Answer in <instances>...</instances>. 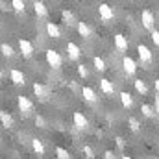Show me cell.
Instances as JSON below:
<instances>
[{"label":"cell","mask_w":159,"mask_h":159,"mask_svg":"<svg viewBox=\"0 0 159 159\" xmlns=\"http://www.w3.org/2000/svg\"><path fill=\"white\" fill-rule=\"evenodd\" d=\"M44 57H46V63H48L52 69H61V65H63V57L59 56V52L48 48V50L44 52Z\"/></svg>","instance_id":"1"},{"label":"cell","mask_w":159,"mask_h":159,"mask_svg":"<svg viewBox=\"0 0 159 159\" xmlns=\"http://www.w3.org/2000/svg\"><path fill=\"white\" fill-rule=\"evenodd\" d=\"M17 106H19V109L22 111V115H30V113H32V109H34L32 100H30L28 96H24V94H20V96L17 98Z\"/></svg>","instance_id":"2"},{"label":"cell","mask_w":159,"mask_h":159,"mask_svg":"<svg viewBox=\"0 0 159 159\" xmlns=\"http://www.w3.org/2000/svg\"><path fill=\"white\" fill-rule=\"evenodd\" d=\"M122 67H124V72H126L128 76H133V74L137 72V63H135V59L129 57V56H124V59H122Z\"/></svg>","instance_id":"3"},{"label":"cell","mask_w":159,"mask_h":159,"mask_svg":"<svg viewBox=\"0 0 159 159\" xmlns=\"http://www.w3.org/2000/svg\"><path fill=\"white\" fill-rule=\"evenodd\" d=\"M98 15H100L102 20H113L115 11H113L111 6H107V4H100V6H98Z\"/></svg>","instance_id":"4"},{"label":"cell","mask_w":159,"mask_h":159,"mask_svg":"<svg viewBox=\"0 0 159 159\" xmlns=\"http://www.w3.org/2000/svg\"><path fill=\"white\" fill-rule=\"evenodd\" d=\"M141 20H143V26H144L146 30L154 32V22H156V19H154V13H152L150 9H144V11H143Z\"/></svg>","instance_id":"5"},{"label":"cell","mask_w":159,"mask_h":159,"mask_svg":"<svg viewBox=\"0 0 159 159\" xmlns=\"http://www.w3.org/2000/svg\"><path fill=\"white\" fill-rule=\"evenodd\" d=\"M137 52H139V57H141L143 63H152L154 56H152V52H150V48L146 44H139L137 46Z\"/></svg>","instance_id":"6"},{"label":"cell","mask_w":159,"mask_h":159,"mask_svg":"<svg viewBox=\"0 0 159 159\" xmlns=\"http://www.w3.org/2000/svg\"><path fill=\"white\" fill-rule=\"evenodd\" d=\"M19 48H20V54H22L24 57H32V54H34V44L28 39H19Z\"/></svg>","instance_id":"7"},{"label":"cell","mask_w":159,"mask_h":159,"mask_svg":"<svg viewBox=\"0 0 159 159\" xmlns=\"http://www.w3.org/2000/svg\"><path fill=\"white\" fill-rule=\"evenodd\" d=\"M9 78H11V81H13L15 85H24V83H26L24 72H20L19 69H11V70H9Z\"/></svg>","instance_id":"8"},{"label":"cell","mask_w":159,"mask_h":159,"mask_svg":"<svg viewBox=\"0 0 159 159\" xmlns=\"http://www.w3.org/2000/svg\"><path fill=\"white\" fill-rule=\"evenodd\" d=\"M72 120H74V126H76L78 129H85V128L89 126V122H87V119H85V115H83V113H80V111H74Z\"/></svg>","instance_id":"9"},{"label":"cell","mask_w":159,"mask_h":159,"mask_svg":"<svg viewBox=\"0 0 159 159\" xmlns=\"http://www.w3.org/2000/svg\"><path fill=\"white\" fill-rule=\"evenodd\" d=\"M67 54H69V59H80V56H81V48H80L76 43H69L67 44Z\"/></svg>","instance_id":"10"},{"label":"cell","mask_w":159,"mask_h":159,"mask_svg":"<svg viewBox=\"0 0 159 159\" xmlns=\"http://www.w3.org/2000/svg\"><path fill=\"white\" fill-rule=\"evenodd\" d=\"M46 34H48V37H52V39H59V37H61V30H59V26L54 24V22H46Z\"/></svg>","instance_id":"11"},{"label":"cell","mask_w":159,"mask_h":159,"mask_svg":"<svg viewBox=\"0 0 159 159\" xmlns=\"http://www.w3.org/2000/svg\"><path fill=\"white\" fill-rule=\"evenodd\" d=\"M81 96L87 102H96L98 100V96H96V93H94L93 87H81Z\"/></svg>","instance_id":"12"},{"label":"cell","mask_w":159,"mask_h":159,"mask_svg":"<svg viewBox=\"0 0 159 159\" xmlns=\"http://www.w3.org/2000/svg\"><path fill=\"white\" fill-rule=\"evenodd\" d=\"M113 41H115V48H117V50H120V52L128 50V39H126L122 34H117V35L113 37Z\"/></svg>","instance_id":"13"},{"label":"cell","mask_w":159,"mask_h":159,"mask_svg":"<svg viewBox=\"0 0 159 159\" xmlns=\"http://www.w3.org/2000/svg\"><path fill=\"white\" fill-rule=\"evenodd\" d=\"M34 93H35V96H39V98H43V100H46L48 98V89L43 85V83H34Z\"/></svg>","instance_id":"14"},{"label":"cell","mask_w":159,"mask_h":159,"mask_svg":"<svg viewBox=\"0 0 159 159\" xmlns=\"http://www.w3.org/2000/svg\"><path fill=\"white\" fill-rule=\"evenodd\" d=\"M100 89H102V93H106V94H113V93H115V85L106 78L100 80Z\"/></svg>","instance_id":"15"},{"label":"cell","mask_w":159,"mask_h":159,"mask_svg":"<svg viewBox=\"0 0 159 159\" xmlns=\"http://www.w3.org/2000/svg\"><path fill=\"white\" fill-rule=\"evenodd\" d=\"M133 85H135V91H137L139 94H143V96L148 94V85H146V81H143V80H135Z\"/></svg>","instance_id":"16"},{"label":"cell","mask_w":159,"mask_h":159,"mask_svg":"<svg viewBox=\"0 0 159 159\" xmlns=\"http://www.w3.org/2000/svg\"><path fill=\"white\" fill-rule=\"evenodd\" d=\"M119 96H120V102H122V106H124L126 109H131V106H133V98H131V94L124 91V93H120Z\"/></svg>","instance_id":"17"},{"label":"cell","mask_w":159,"mask_h":159,"mask_svg":"<svg viewBox=\"0 0 159 159\" xmlns=\"http://www.w3.org/2000/svg\"><path fill=\"white\" fill-rule=\"evenodd\" d=\"M0 122H2L4 128H11L13 126V117L7 111H0Z\"/></svg>","instance_id":"18"},{"label":"cell","mask_w":159,"mask_h":159,"mask_svg":"<svg viewBox=\"0 0 159 159\" xmlns=\"http://www.w3.org/2000/svg\"><path fill=\"white\" fill-rule=\"evenodd\" d=\"M93 65H94V69H96L98 72H104V70L107 69V67H106V61H104L100 56H94V57H93Z\"/></svg>","instance_id":"19"},{"label":"cell","mask_w":159,"mask_h":159,"mask_svg":"<svg viewBox=\"0 0 159 159\" xmlns=\"http://www.w3.org/2000/svg\"><path fill=\"white\" fill-rule=\"evenodd\" d=\"M76 28H78V34L81 37H89V35H91V28H89L87 22H78Z\"/></svg>","instance_id":"20"},{"label":"cell","mask_w":159,"mask_h":159,"mask_svg":"<svg viewBox=\"0 0 159 159\" xmlns=\"http://www.w3.org/2000/svg\"><path fill=\"white\" fill-rule=\"evenodd\" d=\"M34 9H35V13H37L39 17H46V13H48L44 2H34Z\"/></svg>","instance_id":"21"},{"label":"cell","mask_w":159,"mask_h":159,"mask_svg":"<svg viewBox=\"0 0 159 159\" xmlns=\"http://www.w3.org/2000/svg\"><path fill=\"white\" fill-rule=\"evenodd\" d=\"M32 148H34V152L39 154V156L44 154V144H43V141H39V139H32Z\"/></svg>","instance_id":"22"},{"label":"cell","mask_w":159,"mask_h":159,"mask_svg":"<svg viewBox=\"0 0 159 159\" xmlns=\"http://www.w3.org/2000/svg\"><path fill=\"white\" fill-rule=\"evenodd\" d=\"M0 52H2L6 57H11V56L15 54V52H13V46L7 44V43H2V44H0Z\"/></svg>","instance_id":"23"},{"label":"cell","mask_w":159,"mask_h":159,"mask_svg":"<svg viewBox=\"0 0 159 159\" xmlns=\"http://www.w3.org/2000/svg\"><path fill=\"white\" fill-rule=\"evenodd\" d=\"M141 111H143V115H144V117H148V119H152V117L156 115L154 107H152V106H148V104H143V106H141Z\"/></svg>","instance_id":"24"},{"label":"cell","mask_w":159,"mask_h":159,"mask_svg":"<svg viewBox=\"0 0 159 159\" xmlns=\"http://www.w3.org/2000/svg\"><path fill=\"white\" fill-rule=\"evenodd\" d=\"M61 17H63V20H65L67 24H72V22H74V15H72L70 11H67V9L61 11Z\"/></svg>","instance_id":"25"},{"label":"cell","mask_w":159,"mask_h":159,"mask_svg":"<svg viewBox=\"0 0 159 159\" xmlns=\"http://www.w3.org/2000/svg\"><path fill=\"white\" fill-rule=\"evenodd\" d=\"M56 154H57V159H70L69 152H67L65 148H61V146H57V148H56Z\"/></svg>","instance_id":"26"},{"label":"cell","mask_w":159,"mask_h":159,"mask_svg":"<svg viewBox=\"0 0 159 159\" xmlns=\"http://www.w3.org/2000/svg\"><path fill=\"white\" fill-rule=\"evenodd\" d=\"M11 7L20 13V11H24V2H22V0H13V2H11Z\"/></svg>","instance_id":"27"},{"label":"cell","mask_w":159,"mask_h":159,"mask_svg":"<svg viewBox=\"0 0 159 159\" xmlns=\"http://www.w3.org/2000/svg\"><path fill=\"white\" fill-rule=\"evenodd\" d=\"M128 124H129V128H131V131H139V128H141V124H139V120L137 119H131L128 120Z\"/></svg>","instance_id":"28"},{"label":"cell","mask_w":159,"mask_h":159,"mask_svg":"<svg viewBox=\"0 0 159 159\" xmlns=\"http://www.w3.org/2000/svg\"><path fill=\"white\" fill-rule=\"evenodd\" d=\"M83 154H85L87 159H94V152H93V148L89 144H83Z\"/></svg>","instance_id":"29"},{"label":"cell","mask_w":159,"mask_h":159,"mask_svg":"<svg viewBox=\"0 0 159 159\" xmlns=\"http://www.w3.org/2000/svg\"><path fill=\"white\" fill-rule=\"evenodd\" d=\"M78 74L81 78H87V76H89V70H87L85 65H78Z\"/></svg>","instance_id":"30"},{"label":"cell","mask_w":159,"mask_h":159,"mask_svg":"<svg viewBox=\"0 0 159 159\" xmlns=\"http://www.w3.org/2000/svg\"><path fill=\"white\" fill-rule=\"evenodd\" d=\"M152 41H154V44H156V46H159V32H157V30H154V32H152Z\"/></svg>","instance_id":"31"},{"label":"cell","mask_w":159,"mask_h":159,"mask_svg":"<svg viewBox=\"0 0 159 159\" xmlns=\"http://www.w3.org/2000/svg\"><path fill=\"white\" fill-rule=\"evenodd\" d=\"M35 124H37L39 128H44V119H43V117H35Z\"/></svg>","instance_id":"32"},{"label":"cell","mask_w":159,"mask_h":159,"mask_svg":"<svg viewBox=\"0 0 159 159\" xmlns=\"http://www.w3.org/2000/svg\"><path fill=\"white\" fill-rule=\"evenodd\" d=\"M104 157H106V159H115V156H113V152H111V150H106V152H104Z\"/></svg>","instance_id":"33"},{"label":"cell","mask_w":159,"mask_h":159,"mask_svg":"<svg viewBox=\"0 0 159 159\" xmlns=\"http://www.w3.org/2000/svg\"><path fill=\"white\" fill-rule=\"evenodd\" d=\"M117 144H119L120 148H124V139L122 137H117Z\"/></svg>","instance_id":"34"},{"label":"cell","mask_w":159,"mask_h":159,"mask_svg":"<svg viewBox=\"0 0 159 159\" xmlns=\"http://www.w3.org/2000/svg\"><path fill=\"white\" fill-rule=\"evenodd\" d=\"M156 111H157V115H159V96H156Z\"/></svg>","instance_id":"35"},{"label":"cell","mask_w":159,"mask_h":159,"mask_svg":"<svg viewBox=\"0 0 159 159\" xmlns=\"http://www.w3.org/2000/svg\"><path fill=\"white\" fill-rule=\"evenodd\" d=\"M154 85H156V91L159 93V80H156V81H154Z\"/></svg>","instance_id":"36"},{"label":"cell","mask_w":159,"mask_h":159,"mask_svg":"<svg viewBox=\"0 0 159 159\" xmlns=\"http://www.w3.org/2000/svg\"><path fill=\"white\" fill-rule=\"evenodd\" d=\"M122 159H133V157H129V156H122Z\"/></svg>","instance_id":"37"},{"label":"cell","mask_w":159,"mask_h":159,"mask_svg":"<svg viewBox=\"0 0 159 159\" xmlns=\"http://www.w3.org/2000/svg\"><path fill=\"white\" fill-rule=\"evenodd\" d=\"M0 80H2V70H0Z\"/></svg>","instance_id":"38"}]
</instances>
